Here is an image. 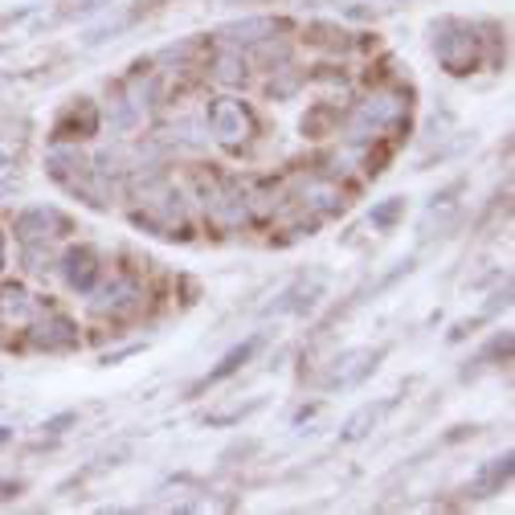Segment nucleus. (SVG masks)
<instances>
[{"label": "nucleus", "mask_w": 515, "mask_h": 515, "mask_svg": "<svg viewBox=\"0 0 515 515\" xmlns=\"http://www.w3.org/2000/svg\"><path fill=\"white\" fill-rule=\"evenodd\" d=\"M433 33H441V37H433V53H438V62L446 66L454 78L479 70V62H483V53H479L483 37H474V25L441 21Z\"/></svg>", "instance_id": "obj_1"}, {"label": "nucleus", "mask_w": 515, "mask_h": 515, "mask_svg": "<svg viewBox=\"0 0 515 515\" xmlns=\"http://www.w3.org/2000/svg\"><path fill=\"white\" fill-rule=\"evenodd\" d=\"M209 127H213V139H217L221 147H233V152H238V147L250 144V136L258 131V119H254V111L242 98H213Z\"/></svg>", "instance_id": "obj_2"}, {"label": "nucleus", "mask_w": 515, "mask_h": 515, "mask_svg": "<svg viewBox=\"0 0 515 515\" xmlns=\"http://www.w3.org/2000/svg\"><path fill=\"white\" fill-rule=\"evenodd\" d=\"M45 172H50V180H58L66 192H82L95 168H90V160L78 152V144H53L50 152H45Z\"/></svg>", "instance_id": "obj_3"}, {"label": "nucleus", "mask_w": 515, "mask_h": 515, "mask_svg": "<svg viewBox=\"0 0 515 515\" xmlns=\"http://www.w3.org/2000/svg\"><path fill=\"white\" fill-rule=\"evenodd\" d=\"M90 294H95L90 307H95L98 316H131V311H139V303H144V286H139L131 274H115L103 291H90Z\"/></svg>", "instance_id": "obj_4"}, {"label": "nucleus", "mask_w": 515, "mask_h": 515, "mask_svg": "<svg viewBox=\"0 0 515 515\" xmlns=\"http://www.w3.org/2000/svg\"><path fill=\"white\" fill-rule=\"evenodd\" d=\"M90 136H98V106L90 98H74L53 123V144H78Z\"/></svg>", "instance_id": "obj_5"}, {"label": "nucleus", "mask_w": 515, "mask_h": 515, "mask_svg": "<svg viewBox=\"0 0 515 515\" xmlns=\"http://www.w3.org/2000/svg\"><path fill=\"white\" fill-rule=\"evenodd\" d=\"M62 274L78 294H90L103 283V262H98V254L90 250V246H70V250L62 254Z\"/></svg>", "instance_id": "obj_6"}, {"label": "nucleus", "mask_w": 515, "mask_h": 515, "mask_svg": "<svg viewBox=\"0 0 515 515\" xmlns=\"http://www.w3.org/2000/svg\"><path fill=\"white\" fill-rule=\"evenodd\" d=\"M17 238L25 242H50V238H58V233H70V217L58 209H45V205H37V209H25L21 217H17Z\"/></svg>", "instance_id": "obj_7"}, {"label": "nucleus", "mask_w": 515, "mask_h": 515, "mask_svg": "<svg viewBox=\"0 0 515 515\" xmlns=\"http://www.w3.org/2000/svg\"><path fill=\"white\" fill-rule=\"evenodd\" d=\"M33 347H42V352H74L78 347V327L66 316L50 311L42 324L33 327Z\"/></svg>", "instance_id": "obj_8"}, {"label": "nucleus", "mask_w": 515, "mask_h": 515, "mask_svg": "<svg viewBox=\"0 0 515 515\" xmlns=\"http://www.w3.org/2000/svg\"><path fill=\"white\" fill-rule=\"evenodd\" d=\"M258 347H262V336H250V339H246V344L230 347V352L221 356V364H217V368H209V377L200 380L197 389H209V385H221V380H225V377H233V372H242V368L254 360V352H258Z\"/></svg>", "instance_id": "obj_9"}, {"label": "nucleus", "mask_w": 515, "mask_h": 515, "mask_svg": "<svg viewBox=\"0 0 515 515\" xmlns=\"http://www.w3.org/2000/svg\"><path fill=\"white\" fill-rule=\"evenodd\" d=\"M33 311H37V303H33V294L25 291L21 283H0V319L4 324H29Z\"/></svg>", "instance_id": "obj_10"}, {"label": "nucleus", "mask_w": 515, "mask_h": 515, "mask_svg": "<svg viewBox=\"0 0 515 515\" xmlns=\"http://www.w3.org/2000/svg\"><path fill=\"white\" fill-rule=\"evenodd\" d=\"M303 205H311V209H316V221H324V217L344 209V192H339V184H332V180H311L303 192Z\"/></svg>", "instance_id": "obj_11"}, {"label": "nucleus", "mask_w": 515, "mask_h": 515, "mask_svg": "<svg viewBox=\"0 0 515 515\" xmlns=\"http://www.w3.org/2000/svg\"><path fill=\"white\" fill-rule=\"evenodd\" d=\"M319 294H324V283H311V286H294V291H286L283 294V303H274L270 311H299V316H303V311H311V307H316V299Z\"/></svg>", "instance_id": "obj_12"}, {"label": "nucleus", "mask_w": 515, "mask_h": 515, "mask_svg": "<svg viewBox=\"0 0 515 515\" xmlns=\"http://www.w3.org/2000/svg\"><path fill=\"white\" fill-rule=\"evenodd\" d=\"M507 479H511V454H503V458H495V463L487 466L483 474H479V483H474V491H479V495H491V491H499V487H507Z\"/></svg>", "instance_id": "obj_13"}, {"label": "nucleus", "mask_w": 515, "mask_h": 515, "mask_svg": "<svg viewBox=\"0 0 515 515\" xmlns=\"http://www.w3.org/2000/svg\"><path fill=\"white\" fill-rule=\"evenodd\" d=\"M213 66H217L213 78H217L221 86H233V82H242V78H246V58H242V53H221Z\"/></svg>", "instance_id": "obj_14"}, {"label": "nucleus", "mask_w": 515, "mask_h": 515, "mask_svg": "<svg viewBox=\"0 0 515 515\" xmlns=\"http://www.w3.org/2000/svg\"><path fill=\"white\" fill-rule=\"evenodd\" d=\"M401 217H405V200H401V197H389V200H385V205H377V209L368 213V221H372V230H380V233H385V230H393V225H397Z\"/></svg>", "instance_id": "obj_15"}, {"label": "nucleus", "mask_w": 515, "mask_h": 515, "mask_svg": "<svg viewBox=\"0 0 515 515\" xmlns=\"http://www.w3.org/2000/svg\"><path fill=\"white\" fill-rule=\"evenodd\" d=\"M385 410H389V405H364V410H360L356 417H352V421H347V425H344V441L364 438V433H368V425H377V417H380V413H385Z\"/></svg>", "instance_id": "obj_16"}, {"label": "nucleus", "mask_w": 515, "mask_h": 515, "mask_svg": "<svg viewBox=\"0 0 515 515\" xmlns=\"http://www.w3.org/2000/svg\"><path fill=\"white\" fill-rule=\"evenodd\" d=\"M21 254H25V266H29L33 274H45L53 266V254L45 250V242H25Z\"/></svg>", "instance_id": "obj_17"}, {"label": "nucleus", "mask_w": 515, "mask_h": 515, "mask_svg": "<svg viewBox=\"0 0 515 515\" xmlns=\"http://www.w3.org/2000/svg\"><path fill=\"white\" fill-rule=\"evenodd\" d=\"M74 421H78V413H58V417L45 421V430H50V433H62L66 425H74Z\"/></svg>", "instance_id": "obj_18"}, {"label": "nucleus", "mask_w": 515, "mask_h": 515, "mask_svg": "<svg viewBox=\"0 0 515 515\" xmlns=\"http://www.w3.org/2000/svg\"><path fill=\"white\" fill-rule=\"evenodd\" d=\"M17 495H21V483H17V479H0V503H9Z\"/></svg>", "instance_id": "obj_19"}, {"label": "nucleus", "mask_w": 515, "mask_h": 515, "mask_svg": "<svg viewBox=\"0 0 515 515\" xmlns=\"http://www.w3.org/2000/svg\"><path fill=\"white\" fill-rule=\"evenodd\" d=\"M12 172V156H9V147H0V176H9Z\"/></svg>", "instance_id": "obj_20"}, {"label": "nucleus", "mask_w": 515, "mask_h": 515, "mask_svg": "<svg viewBox=\"0 0 515 515\" xmlns=\"http://www.w3.org/2000/svg\"><path fill=\"white\" fill-rule=\"evenodd\" d=\"M9 438H12V430H4V425H0V446H4Z\"/></svg>", "instance_id": "obj_21"}, {"label": "nucleus", "mask_w": 515, "mask_h": 515, "mask_svg": "<svg viewBox=\"0 0 515 515\" xmlns=\"http://www.w3.org/2000/svg\"><path fill=\"white\" fill-rule=\"evenodd\" d=\"M0 270H4V238H0Z\"/></svg>", "instance_id": "obj_22"}]
</instances>
